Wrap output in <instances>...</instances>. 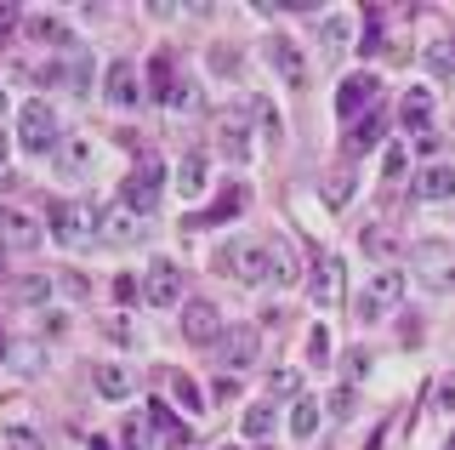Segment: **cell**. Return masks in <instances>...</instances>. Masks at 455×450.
Masks as SVG:
<instances>
[{"label":"cell","instance_id":"obj_14","mask_svg":"<svg viewBox=\"0 0 455 450\" xmlns=\"http://www.w3.org/2000/svg\"><path fill=\"white\" fill-rule=\"evenodd\" d=\"M376 103V75H353V80H341V92H336V115L341 120H353L359 108Z\"/></svg>","mask_w":455,"mask_h":450},{"label":"cell","instance_id":"obj_49","mask_svg":"<svg viewBox=\"0 0 455 450\" xmlns=\"http://www.w3.org/2000/svg\"><path fill=\"white\" fill-rule=\"evenodd\" d=\"M85 450H108V445H103V439H92V445H85Z\"/></svg>","mask_w":455,"mask_h":450},{"label":"cell","instance_id":"obj_47","mask_svg":"<svg viewBox=\"0 0 455 450\" xmlns=\"http://www.w3.org/2000/svg\"><path fill=\"white\" fill-rule=\"evenodd\" d=\"M0 165H6V132H0Z\"/></svg>","mask_w":455,"mask_h":450},{"label":"cell","instance_id":"obj_38","mask_svg":"<svg viewBox=\"0 0 455 450\" xmlns=\"http://www.w3.org/2000/svg\"><path fill=\"white\" fill-rule=\"evenodd\" d=\"M307 359H313V365L331 359V331H324V325H313V331H307Z\"/></svg>","mask_w":455,"mask_h":450},{"label":"cell","instance_id":"obj_51","mask_svg":"<svg viewBox=\"0 0 455 450\" xmlns=\"http://www.w3.org/2000/svg\"><path fill=\"white\" fill-rule=\"evenodd\" d=\"M450 450H455V433H450Z\"/></svg>","mask_w":455,"mask_h":450},{"label":"cell","instance_id":"obj_39","mask_svg":"<svg viewBox=\"0 0 455 450\" xmlns=\"http://www.w3.org/2000/svg\"><path fill=\"white\" fill-rule=\"evenodd\" d=\"M171 393H177V399L188 405V411H205V405H199V388L188 382V376H171Z\"/></svg>","mask_w":455,"mask_h":450},{"label":"cell","instance_id":"obj_24","mask_svg":"<svg viewBox=\"0 0 455 450\" xmlns=\"http://www.w3.org/2000/svg\"><path fill=\"white\" fill-rule=\"evenodd\" d=\"M28 40H40V46H68V29L52 12H35V18H28Z\"/></svg>","mask_w":455,"mask_h":450},{"label":"cell","instance_id":"obj_32","mask_svg":"<svg viewBox=\"0 0 455 450\" xmlns=\"http://www.w3.org/2000/svg\"><path fill=\"white\" fill-rule=\"evenodd\" d=\"M199 103H205V97H199V86L188 75H182L177 86H171V97H165V108H199Z\"/></svg>","mask_w":455,"mask_h":450},{"label":"cell","instance_id":"obj_15","mask_svg":"<svg viewBox=\"0 0 455 450\" xmlns=\"http://www.w3.org/2000/svg\"><path fill=\"white\" fill-rule=\"evenodd\" d=\"M313 302L331 314V308H341V257H324L319 274H313Z\"/></svg>","mask_w":455,"mask_h":450},{"label":"cell","instance_id":"obj_25","mask_svg":"<svg viewBox=\"0 0 455 450\" xmlns=\"http://www.w3.org/2000/svg\"><path fill=\"white\" fill-rule=\"evenodd\" d=\"M421 63H427V75L455 80V40H433V46L421 52Z\"/></svg>","mask_w":455,"mask_h":450},{"label":"cell","instance_id":"obj_8","mask_svg":"<svg viewBox=\"0 0 455 450\" xmlns=\"http://www.w3.org/2000/svg\"><path fill=\"white\" fill-rule=\"evenodd\" d=\"M160 194H165V172L160 165H137L132 177H125V189H120V200H125V211H154L160 205Z\"/></svg>","mask_w":455,"mask_h":450},{"label":"cell","instance_id":"obj_9","mask_svg":"<svg viewBox=\"0 0 455 450\" xmlns=\"http://www.w3.org/2000/svg\"><path fill=\"white\" fill-rule=\"evenodd\" d=\"M142 302H154V308H177L182 302V269L177 262H154L148 279H142Z\"/></svg>","mask_w":455,"mask_h":450},{"label":"cell","instance_id":"obj_43","mask_svg":"<svg viewBox=\"0 0 455 450\" xmlns=\"http://www.w3.org/2000/svg\"><path fill=\"white\" fill-rule=\"evenodd\" d=\"M438 411H455V382H450V376L438 382Z\"/></svg>","mask_w":455,"mask_h":450},{"label":"cell","instance_id":"obj_41","mask_svg":"<svg viewBox=\"0 0 455 450\" xmlns=\"http://www.w3.org/2000/svg\"><path fill=\"white\" fill-rule=\"evenodd\" d=\"M359 411V399H353V388H336L331 393V416H353Z\"/></svg>","mask_w":455,"mask_h":450},{"label":"cell","instance_id":"obj_45","mask_svg":"<svg viewBox=\"0 0 455 450\" xmlns=\"http://www.w3.org/2000/svg\"><path fill=\"white\" fill-rule=\"evenodd\" d=\"M217 399H239V382H234V376H217Z\"/></svg>","mask_w":455,"mask_h":450},{"label":"cell","instance_id":"obj_31","mask_svg":"<svg viewBox=\"0 0 455 450\" xmlns=\"http://www.w3.org/2000/svg\"><path fill=\"white\" fill-rule=\"evenodd\" d=\"M274 433V405H251L245 411V439H267Z\"/></svg>","mask_w":455,"mask_h":450},{"label":"cell","instance_id":"obj_18","mask_svg":"<svg viewBox=\"0 0 455 450\" xmlns=\"http://www.w3.org/2000/svg\"><path fill=\"white\" fill-rule=\"evenodd\" d=\"M92 388L103 393V399H125V393H132V371H125V365H114V359H103L92 371Z\"/></svg>","mask_w":455,"mask_h":450},{"label":"cell","instance_id":"obj_36","mask_svg":"<svg viewBox=\"0 0 455 450\" xmlns=\"http://www.w3.org/2000/svg\"><path fill=\"white\" fill-rule=\"evenodd\" d=\"M296 388H302V376H296V371H274V376H267V399H291Z\"/></svg>","mask_w":455,"mask_h":450},{"label":"cell","instance_id":"obj_21","mask_svg":"<svg viewBox=\"0 0 455 450\" xmlns=\"http://www.w3.org/2000/svg\"><path fill=\"white\" fill-rule=\"evenodd\" d=\"M137 234H142V222H137V211H108V217H103V240L108 245H132L137 240Z\"/></svg>","mask_w":455,"mask_h":450},{"label":"cell","instance_id":"obj_42","mask_svg":"<svg viewBox=\"0 0 455 450\" xmlns=\"http://www.w3.org/2000/svg\"><path fill=\"white\" fill-rule=\"evenodd\" d=\"M404 165H410V154L404 149H387V177H404Z\"/></svg>","mask_w":455,"mask_h":450},{"label":"cell","instance_id":"obj_4","mask_svg":"<svg viewBox=\"0 0 455 450\" xmlns=\"http://www.w3.org/2000/svg\"><path fill=\"white\" fill-rule=\"evenodd\" d=\"M52 234L63 245H85V240H103V217H97L92 200H75V205H52Z\"/></svg>","mask_w":455,"mask_h":450},{"label":"cell","instance_id":"obj_44","mask_svg":"<svg viewBox=\"0 0 455 450\" xmlns=\"http://www.w3.org/2000/svg\"><path fill=\"white\" fill-rule=\"evenodd\" d=\"M370 371V354H364V348H359V354H347V376H364Z\"/></svg>","mask_w":455,"mask_h":450},{"label":"cell","instance_id":"obj_2","mask_svg":"<svg viewBox=\"0 0 455 450\" xmlns=\"http://www.w3.org/2000/svg\"><path fill=\"white\" fill-rule=\"evenodd\" d=\"M410 269L421 274V285L427 291H455V245L450 240H416L410 245Z\"/></svg>","mask_w":455,"mask_h":450},{"label":"cell","instance_id":"obj_12","mask_svg":"<svg viewBox=\"0 0 455 450\" xmlns=\"http://www.w3.org/2000/svg\"><path fill=\"white\" fill-rule=\"evenodd\" d=\"M103 97H108L114 108H132L137 97H142V75H137V63H132V58L108 63V86H103Z\"/></svg>","mask_w":455,"mask_h":450},{"label":"cell","instance_id":"obj_23","mask_svg":"<svg viewBox=\"0 0 455 450\" xmlns=\"http://www.w3.org/2000/svg\"><path fill=\"white\" fill-rule=\"evenodd\" d=\"M376 143H381V115L364 108V120H353V132H347V154H370Z\"/></svg>","mask_w":455,"mask_h":450},{"label":"cell","instance_id":"obj_30","mask_svg":"<svg viewBox=\"0 0 455 450\" xmlns=\"http://www.w3.org/2000/svg\"><path fill=\"white\" fill-rule=\"evenodd\" d=\"M239 205H245V189H228V194H222V200H217V205H211V211H205V217H199V222H194V229H205V222H222V217H234V211H239Z\"/></svg>","mask_w":455,"mask_h":450},{"label":"cell","instance_id":"obj_16","mask_svg":"<svg viewBox=\"0 0 455 450\" xmlns=\"http://www.w3.org/2000/svg\"><path fill=\"white\" fill-rule=\"evenodd\" d=\"M0 240L28 251V245H40V222L23 217V211H12V205H0Z\"/></svg>","mask_w":455,"mask_h":450},{"label":"cell","instance_id":"obj_6","mask_svg":"<svg viewBox=\"0 0 455 450\" xmlns=\"http://www.w3.org/2000/svg\"><path fill=\"white\" fill-rule=\"evenodd\" d=\"M262 52H267V68H274L284 86H296V92L307 86V58H302V46H296L291 35H267Z\"/></svg>","mask_w":455,"mask_h":450},{"label":"cell","instance_id":"obj_27","mask_svg":"<svg viewBox=\"0 0 455 450\" xmlns=\"http://www.w3.org/2000/svg\"><path fill=\"white\" fill-rule=\"evenodd\" d=\"M291 433H296V439H313V433H319V399H296Z\"/></svg>","mask_w":455,"mask_h":450},{"label":"cell","instance_id":"obj_46","mask_svg":"<svg viewBox=\"0 0 455 450\" xmlns=\"http://www.w3.org/2000/svg\"><path fill=\"white\" fill-rule=\"evenodd\" d=\"M12 23H18V12H12V6H6V12H0V46H6V35H12Z\"/></svg>","mask_w":455,"mask_h":450},{"label":"cell","instance_id":"obj_10","mask_svg":"<svg viewBox=\"0 0 455 450\" xmlns=\"http://www.w3.org/2000/svg\"><path fill=\"white\" fill-rule=\"evenodd\" d=\"M222 314H217V308H211V302H188V308H182V336H188V342H199V348H205V342H222Z\"/></svg>","mask_w":455,"mask_h":450},{"label":"cell","instance_id":"obj_28","mask_svg":"<svg viewBox=\"0 0 455 450\" xmlns=\"http://www.w3.org/2000/svg\"><path fill=\"white\" fill-rule=\"evenodd\" d=\"M267 257H274V279H279V285H291V279H296V257H291V245H284L279 234L267 240Z\"/></svg>","mask_w":455,"mask_h":450},{"label":"cell","instance_id":"obj_22","mask_svg":"<svg viewBox=\"0 0 455 450\" xmlns=\"http://www.w3.org/2000/svg\"><path fill=\"white\" fill-rule=\"evenodd\" d=\"M217 149L228 154V160H251V137H245V120H222L217 125Z\"/></svg>","mask_w":455,"mask_h":450},{"label":"cell","instance_id":"obj_33","mask_svg":"<svg viewBox=\"0 0 455 450\" xmlns=\"http://www.w3.org/2000/svg\"><path fill=\"white\" fill-rule=\"evenodd\" d=\"M364 251H370V257H393V251H398V234L393 229H364Z\"/></svg>","mask_w":455,"mask_h":450},{"label":"cell","instance_id":"obj_3","mask_svg":"<svg viewBox=\"0 0 455 450\" xmlns=\"http://www.w3.org/2000/svg\"><path fill=\"white\" fill-rule=\"evenodd\" d=\"M217 269L234 274L239 285H262V279L274 274V257H267L262 240H228V245L217 251Z\"/></svg>","mask_w":455,"mask_h":450},{"label":"cell","instance_id":"obj_5","mask_svg":"<svg viewBox=\"0 0 455 450\" xmlns=\"http://www.w3.org/2000/svg\"><path fill=\"white\" fill-rule=\"evenodd\" d=\"M18 143L28 149V154H46V149H57L63 143V132H57V115H52V103H23V115H18Z\"/></svg>","mask_w":455,"mask_h":450},{"label":"cell","instance_id":"obj_40","mask_svg":"<svg viewBox=\"0 0 455 450\" xmlns=\"http://www.w3.org/2000/svg\"><path fill=\"white\" fill-rule=\"evenodd\" d=\"M125 445H132V450H148V422H142V416L125 422Z\"/></svg>","mask_w":455,"mask_h":450},{"label":"cell","instance_id":"obj_20","mask_svg":"<svg viewBox=\"0 0 455 450\" xmlns=\"http://www.w3.org/2000/svg\"><path fill=\"white\" fill-rule=\"evenodd\" d=\"M177 189H182V200H199V194L211 189V177H205V154H188V160L177 165Z\"/></svg>","mask_w":455,"mask_h":450},{"label":"cell","instance_id":"obj_17","mask_svg":"<svg viewBox=\"0 0 455 450\" xmlns=\"http://www.w3.org/2000/svg\"><path fill=\"white\" fill-rule=\"evenodd\" d=\"M52 154H57V172H63V177H80L85 165H92V137H80V132H75V137H63V143H57Z\"/></svg>","mask_w":455,"mask_h":450},{"label":"cell","instance_id":"obj_34","mask_svg":"<svg viewBox=\"0 0 455 450\" xmlns=\"http://www.w3.org/2000/svg\"><path fill=\"white\" fill-rule=\"evenodd\" d=\"M12 291H18V302H46V297H52L46 274H28V279H18V285H12Z\"/></svg>","mask_w":455,"mask_h":450},{"label":"cell","instance_id":"obj_11","mask_svg":"<svg viewBox=\"0 0 455 450\" xmlns=\"http://www.w3.org/2000/svg\"><path fill=\"white\" fill-rule=\"evenodd\" d=\"M256 354H262V331H256V325H228L222 331V359L234 365V371L256 365Z\"/></svg>","mask_w":455,"mask_h":450},{"label":"cell","instance_id":"obj_50","mask_svg":"<svg viewBox=\"0 0 455 450\" xmlns=\"http://www.w3.org/2000/svg\"><path fill=\"white\" fill-rule=\"evenodd\" d=\"M0 115H6V86H0Z\"/></svg>","mask_w":455,"mask_h":450},{"label":"cell","instance_id":"obj_26","mask_svg":"<svg viewBox=\"0 0 455 450\" xmlns=\"http://www.w3.org/2000/svg\"><path fill=\"white\" fill-rule=\"evenodd\" d=\"M148 416H154V428H160V433H165V445H171V450H188V445H194V433H188V428H182V422H177V416H171V411H165V405H154V411H148Z\"/></svg>","mask_w":455,"mask_h":450},{"label":"cell","instance_id":"obj_37","mask_svg":"<svg viewBox=\"0 0 455 450\" xmlns=\"http://www.w3.org/2000/svg\"><path fill=\"white\" fill-rule=\"evenodd\" d=\"M381 23H387V12H370V18H364V40H359L364 52H381V46H387V40H381Z\"/></svg>","mask_w":455,"mask_h":450},{"label":"cell","instance_id":"obj_7","mask_svg":"<svg viewBox=\"0 0 455 450\" xmlns=\"http://www.w3.org/2000/svg\"><path fill=\"white\" fill-rule=\"evenodd\" d=\"M398 115H404L410 137H416V149H427V154L438 149V132H433V97H427V86H410L404 103H398Z\"/></svg>","mask_w":455,"mask_h":450},{"label":"cell","instance_id":"obj_35","mask_svg":"<svg viewBox=\"0 0 455 450\" xmlns=\"http://www.w3.org/2000/svg\"><path fill=\"white\" fill-rule=\"evenodd\" d=\"M0 450H40V433L35 428H6L0 433Z\"/></svg>","mask_w":455,"mask_h":450},{"label":"cell","instance_id":"obj_19","mask_svg":"<svg viewBox=\"0 0 455 450\" xmlns=\"http://www.w3.org/2000/svg\"><path fill=\"white\" fill-rule=\"evenodd\" d=\"M347 40H353V18H347V12H331V18H324V63H336L341 58V52H347Z\"/></svg>","mask_w":455,"mask_h":450},{"label":"cell","instance_id":"obj_48","mask_svg":"<svg viewBox=\"0 0 455 450\" xmlns=\"http://www.w3.org/2000/svg\"><path fill=\"white\" fill-rule=\"evenodd\" d=\"M6 274H12V269H6V251H0V279H6Z\"/></svg>","mask_w":455,"mask_h":450},{"label":"cell","instance_id":"obj_29","mask_svg":"<svg viewBox=\"0 0 455 450\" xmlns=\"http://www.w3.org/2000/svg\"><path fill=\"white\" fill-rule=\"evenodd\" d=\"M324 200H331V205H347L353 200V172H347V165H336V172L324 177Z\"/></svg>","mask_w":455,"mask_h":450},{"label":"cell","instance_id":"obj_13","mask_svg":"<svg viewBox=\"0 0 455 450\" xmlns=\"http://www.w3.org/2000/svg\"><path fill=\"white\" fill-rule=\"evenodd\" d=\"M416 200H455V165L444 160H433V165H421V177H416Z\"/></svg>","mask_w":455,"mask_h":450},{"label":"cell","instance_id":"obj_1","mask_svg":"<svg viewBox=\"0 0 455 450\" xmlns=\"http://www.w3.org/2000/svg\"><path fill=\"white\" fill-rule=\"evenodd\" d=\"M398 297H404V274L398 269H376L359 285V297H353V319H364V325H376V319H387Z\"/></svg>","mask_w":455,"mask_h":450}]
</instances>
